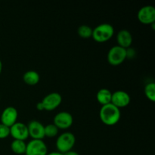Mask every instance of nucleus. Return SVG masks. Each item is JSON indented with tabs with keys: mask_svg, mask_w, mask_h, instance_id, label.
Wrapping results in <instances>:
<instances>
[{
	"mask_svg": "<svg viewBox=\"0 0 155 155\" xmlns=\"http://www.w3.org/2000/svg\"><path fill=\"white\" fill-rule=\"evenodd\" d=\"M99 117L103 124L107 126H114L120 120L121 112L120 108L110 103L101 106L99 111Z\"/></svg>",
	"mask_w": 155,
	"mask_h": 155,
	"instance_id": "f257e3e1",
	"label": "nucleus"
},
{
	"mask_svg": "<svg viewBox=\"0 0 155 155\" xmlns=\"http://www.w3.org/2000/svg\"><path fill=\"white\" fill-rule=\"evenodd\" d=\"M62 101V97L58 92H51L48 94L41 101L36 104L38 110H47L51 111L57 108Z\"/></svg>",
	"mask_w": 155,
	"mask_h": 155,
	"instance_id": "f03ea898",
	"label": "nucleus"
},
{
	"mask_svg": "<svg viewBox=\"0 0 155 155\" xmlns=\"http://www.w3.org/2000/svg\"><path fill=\"white\" fill-rule=\"evenodd\" d=\"M114 33L113 26L107 23L101 24L92 29V37L98 42H104L111 39Z\"/></svg>",
	"mask_w": 155,
	"mask_h": 155,
	"instance_id": "7ed1b4c3",
	"label": "nucleus"
},
{
	"mask_svg": "<svg viewBox=\"0 0 155 155\" xmlns=\"http://www.w3.org/2000/svg\"><path fill=\"white\" fill-rule=\"evenodd\" d=\"M76 143V137L71 132H65L59 135L56 140V148L61 154L71 151Z\"/></svg>",
	"mask_w": 155,
	"mask_h": 155,
	"instance_id": "20e7f679",
	"label": "nucleus"
},
{
	"mask_svg": "<svg viewBox=\"0 0 155 155\" xmlns=\"http://www.w3.org/2000/svg\"><path fill=\"white\" fill-rule=\"evenodd\" d=\"M107 58L109 64L111 65L117 66L121 64L127 58V49L117 45H114L110 48Z\"/></svg>",
	"mask_w": 155,
	"mask_h": 155,
	"instance_id": "39448f33",
	"label": "nucleus"
},
{
	"mask_svg": "<svg viewBox=\"0 0 155 155\" xmlns=\"http://www.w3.org/2000/svg\"><path fill=\"white\" fill-rule=\"evenodd\" d=\"M46 144L41 139H32L27 144L25 155H47Z\"/></svg>",
	"mask_w": 155,
	"mask_h": 155,
	"instance_id": "423d86ee",
	"label": "nucleus"
},
{
	"mask_svg": "<svg viewBox=\"0 0 155 155\" xmlns=\"http://www.w3.org/2000/svg\"><path fill=\"white\" fill-rule=\"evenodd\" d=\"M74 118L72 114L68 111H61L54 117V124L58 130H67L72 126Z\"/></svg>",
	"mask_w": 155,
	"mask_h": 155,
	"instance_id": "0eeeda50",
	"label": "nucleus"
},
{
	"mask_svg": "<svg viewBox=\"0 0 155 155\" xmlns=\"http://www.w3.org/2000/svg\"><path fill=\"white\" fill-rule=\"evenodd\" d=\"M137 18L143 24H152L155 22V8L153 5H145L138 12Z\"/></svg>",
	"mask_w": 155,
	"mask_h": 155,
	"instance_id": "6e6552de",
	"label": "nucleus"
},
{
	"mask_svg": "<svg viewBox=\"0 0 155 155\" xmlns=\"http://www.w3.org/2000/svg\"><path fill=\"white\" fill-rule=\"evenodd\" d=\"M131 101L130 95L128 92L124 90H117L112 92L111 104L116 106L118 108L127 107L129 105Z\"/></svg>",
	"mask_w": 155,
	"mask_h": 155,
	"instance_id": "1a4fd4ad",
	"label": "nucleus"
},
{
	"mask_svg": "<svg viewBox=\"0 0 155 155\" xmlns=\"http://www.w3.org/2000/svg\"><path fill=\"white\" fill-rule=\"evenodd\" d=\"M18 112L15 107L12 106L5 107L1 114V124L11 127L18 122Z\"/></svg>",
	"mask_w": 155,
	"mask_h": 155,
	"instance_id": "9d476101",
	"label": "nucleus"
},
{
	"mask_svg": "<svg viewBox=\"0 0 155 155\" xmlns=\"http://www.w3.org/2000/svg\"><path fill=\"white\" fill-rule=\"evenodd\" d=\"M10 135L14 139L25 141L29 137L27 126L21 122H16L10 127Z\"/></svg>",
	"mask_w": 155,
	"mask_h": 155,
	"instance_id": "9b49d317",
	"label": "nucleus"
},
{
	"mask_svg": "<svg viewBox=\"0 0 155 155\" xmlns=\"http://www.w3.org/2000/svg\"><path fill=\"white\" fill-rule=\"evenodd\" d=\"M44 127L45 126L39 121L36 120H31L27 125L29 136H30L33 139L42 140V139H44L45 137Z\"/></svg>",
	"mask_w": 155,
	"mask_h": 155,
	"instance_id": "f8f14e48",
	"label": "nucleus"
},
{
	"mask_svg": "<svg viewBox=\"0 0 155 155\" xmlns=\"http://www.w3.org/2000/svg\"><path fill=\"white\" fill-rule=\"evenodd\" d=\"M117 45L127 49L133 43V36L128 30H121L117 35Z\"/></svg>",
	"mask_w": 155,
	"mask_h": 155,
	"instance_id": "ddd939ff",
	"label": "nucleus"
},
{
	"mask_svg": "<svg viewBox=\"0 0 155 155\" xmlns=\"http://www.w3.org/2000/svg\"><path fill=\"white\" fill-rule=\"evenodd\" d=\"M111 96L112 92L109 89H106V88H103V89H99L98 91L96 98L98 103L103 106L105 105V104H110L111 102Z\"/></svg>",
	"mask_w": 155,
	"mask_h": 155,
	"instance_id": "4468645a",
	"label": "nucleus"
},
{
	"mask_svg": "<svg viewBox=\"0 0 155 155\" xmlns=\"http://www.w3.org/2000/svg\"><path fill=\"white\" fill-rule=\"evenodd\" d=\"M23 80L29 86H35L40 80V76L36 71H28L23 75Z\"/></svg>",
	"mask_w": 155,
	"mask_h": 155,
	"instance_id": "2eb2a0df",
	"label": "nucleus"
},
{
	"mask_svg": "<svg viewBox=\"0 0 155 155\" xmlns=\"http://www.w3.org/2000/svg\"><path fill=\"white\" fill-rule=\"evenodd\" d=\"M26 147H27V144L24 141L22 140L14 139L11 144V149L16 154H25Z\"/></svg>",
	"mask_w": 155,
	"mask_h": 155,
	"instance_id": "dca6fc26",
	"label": "nucleus"
},
{
	"mask_svg": "<svg viewBox=\"0 0 155 155\" xmlns=\"http://www.w3.org/2000/svg\"><path fill=\"white\" fill-rule=\"evenodd\" d=\"M77 33L83 39H89L92 36V28L86 24H83L78 27Z\"/></svg>",
	"mask_w": 155,
	"mask_h": 155,
	"instance_id": "f3484780",
	"label": "nucleus"
},
{
	"mask_svg": "<svg viewBox=\"0 0 155 155\" xmlns=\"http://www.w3.org/2000/svg\"><path fill=\"white\" fill-rule=\"evenodd\" d=\"M145 94L147 98L151 101H155V83L154 82H151L145 85Z\"/></svg>",
	"mask_w": 155,
	"mask_h": 155,
	"instance_id": "a211bd4d",
	"label": "nucleus"
},
{
	"mask_svg": "<svg viewBox=\"0 0 155 155\" xmlns=\"http://www.w3.org/2000/svg\"><path fill=\"white\" fill-rule=\"evenodd\" d=\"M58 128L54 124H50L45 126L44 131H45V137L53 138L58 134Z\"/></svg>",
	"mask_w": 155,
	"mask_h": 155,
	"instance_id": "6ab92c4d",
	"label": "nucleus"
},
{
	"mask_svg": "<svg viewBox=\"0 0 155 155\" xmlns=\"http://www.w3.org/2000/svg\"><path fill=\"white\" fill-rule=\"evenodd\" d=\"M10 136V127L0 124V139H5Z\"/></svg>",
	"mask_w": 155,
	"mask_h": 155,
	"instance_id": "aec40b11",
	"label": "nucleus"
},
{
	"mask_svg": "<svg viewBox=\"0 0 155 155\" xmlns=\"http://www.w3.org/2000/svg\"><path fill=\"white\" fill-rule=\"evenodd\" d=\"M63 154L64 155H80L77 152V151H73V150L68 151V152L64 153V154Z\"/></svg>",
	"mask_w": 155,
	"mask_h": 155,
	"instance_id": "412c9836",
	"label": "nucleus"
},
{
	"mask_svg": "<svg viewBox=\"0 0 155 155\" xmlns=\"http://www.w3.org/2000/svg\"><path fill=\"white\" fill-rule=\"evenodd\" d=\"M47 155H64V154H61V153L58 152V151H54V152L49 153V154H48Z\"/></svg>",
	"mask_w": 155,
	"mask_h": 155,
	"instance_id": "4be33fe9",
	"label": "nucleus"
},
{
	"mask_svg": "<svg viewBox=\"0 0 155 155\" xmlns=\"http://www.w3.org/2000/svg\"><path fill=\"white\" fill-rule=\"evenodd\" d=\"M2 71V61L0 60V74H1Z\"/></svg>",
	"mask_w": 155,
	"mask_h": 155,
	"instance_id": "5701e85b",
	"label": "nucleus"
}]
</instances>
